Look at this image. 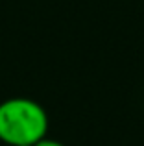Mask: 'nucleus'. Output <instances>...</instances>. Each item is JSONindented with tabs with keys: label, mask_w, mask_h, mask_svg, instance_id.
Wrapping results in <instances>:
<instances>
[{
	"label": "nucleus",
	"mask_w": 144,
	"mask_h": 146,
	"mask_svg": "<svg viewBox=\"0 0 144 146\" xmlns=\"http://www.w3.org/2000/svg\"><path fill=\"white\" fill-rule=\"evenodd\" d=\"M48 115L30 98H7L0 104V141L9 146H33L46 137Z\"/></svg>",
	"instance_id": "1"
},
{
	"label": "nucleus",
	"mask_w": 144,
	"mask_h": 146,
	"mask_svg": "<svg viewBox=\"0 0 144 146\" xmlns=\"http://www.w3.org/2000/svg\"><path fill=\"white\" fill-rule=\"evenodd\" d=\"M33 146H65V144L59 143V141H54V139H48V137H44V139H41L39 143H35Z\"/></svg>",
	"instance_id": "2"
}]
</instances>
